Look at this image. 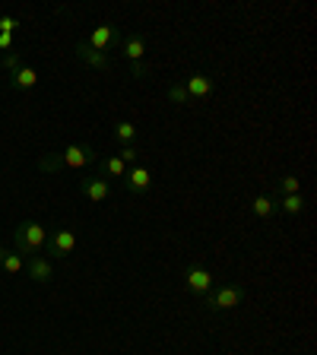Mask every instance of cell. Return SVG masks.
Wrapping results in <instances>:
<instances>
[{
	"label": "cell",
	"mask_w": 317,
	"mask_h": 355,
	"mask_svg": "<svg viewBox=\"0 0 317 355\" xmlns=\"http://www.w3.org/2000/svg\"><path fill=\"white\" fill-rule=\"evenodd\" d=\"M76 51V58L83 60V64H89V67H96V70H108L111 67V58H108V51H96V48H89L86 42H80L74 48Z\"/></svg>",
	"instance_id": "8fae6325"
},
{
	"label": "cell",
	"mask_w": 317,
	"mask_h": 355,
	"mask_svg": "<svg viewBox=\"0 0 317 355\" xmlns=\"http://www.w3.org/2000/svg\"><path fill=\"white\" fill-rule=\"evenodd\" d=\"M48 257L60 260V257H70V254L76 251V232L74 229H58L48 235Z\"/></svg>",
	"instance_id": "8992f818"
},
{
	"label": "cell",
	"mask_w": 317,
	"mask_h": 355,
	"mask_svg": "<svg viewBox=\"0 0 317 355\" xmlns=\"http://www.w3.org/2000/svg\"><path fill=\"white\" fill-rule=\"evenodd\" d=\"M241 302H244V292L238 286H219L203 298L207 311H213V314H219V311H235Z\"/></svg>",
	"instance_id": "5b68a950"
},
{
	"label": "cell",
	"mask_w": 317,
	"mask_h": 355,
	"mask_svg": "<svg viewBox=\"0 0 317 355\" xmlns=\"http://www.w3.org/2000/svg\"><path fill=\"white\" fill-rule=\"evenodd\" d=\"M98 168H102L105 178H124L127 175V165L121 162L118 155H108V159H102V165H98Z\"/></svg>",
	"instance_id": "ac0fdd59"
},
{
	"label": "cell",
	"mask_w": 317,
	"mask_h": 355,
	"mask_svg": "<svg viewBox=\"0 0 317 355\" xmlns=\"http://www.w3.org/2000/svg\"><path fill=\"white\" fill-rule=\"evenodd\" d=\"M282 193H302V178L298 175H282Z\"/></svg>",
	"instance_id": "ffe728a7"
},
{
	"label": "cell",
	"mask_w": 317,
	"mask_h": 355,
	"mask_svg": "<svg viewBox=\"0 0 317 355\" xmlns=\"http://www.w3.org/2000/svg\"><path fill=\"white\" fill-rule=\"evenodd\" d=\"M165 96H169V102H171V105H178V108H185V105H191L185 83H171V86L165 89Z\"/></svg>",
	"instance_id": "d6986e66"
},
{
	"label": "cell",
	"mask_w": 317,
	"mask_h": 355,
	"mask_svg": "<svg viewBox=\"0 0 317 355\" xmlns=\"http://www.w3.org/2000/svg\"><path fill=\"white\" fill-rule=\"evenodd\" d=\"M124 187L133 193V197H143V193L153 187V175H149L146 165H133V168H127L124 175Z\"/></svg>",
	"instance_id": "9c48e42d"
},
{
	"label": "cell",
	"mask_w": 317,
	"mask_h": 355,
	"mask_svg": "<svg viewBox=\"0 0 317 355\" xmlns=\"http://www.w3.org/2000/svg\"><path fill=\"white\" fill-rule=\"evenodd\" d=\"M185 288L191 292L194 298H200V302H203V298H207L209 292L216 288L213 270H209V266H203V263H197V260H194V263H187L185 266Z\"/></svg>",
	"instance_id": "3957f363"
},
{
	"label": "cell",
	"mask_w": 317,
	"mask_h": 355,
	"mask_svg": "<svg viewBox=\"0 0 317 355\" xmlns=\"http://www.w3.org/2000/svg\"><path fill=\"white\" fill-rule=\"evenodd\" d=\"M89 48H96V51H105V48H111L114 44V26H96L92 29V35L86 38Z\"/></svg>",
	"instance_id": "4fadbf2b"
},
{
	"label": "cell",
	"mask_w": 317,
	"mask_h": 355,
	"mask_svg": "<svg viewBox=\"0 0 317 355\" xmlns=\"http://www.w3.org/2000/svg\"><path fill=\"white\" fill-rule=\"evenodd\" d=\"M130 73H133V76H146V73H149V67L143 64V60H137V64H130Z\"/></svg>",
	"instance_id": "603a6c76"
},
{
	"label": "cell",
	"mask_w": 317,
	"mask_h": 355,
	"mask_svg": "<svg viewBox=\"0 0 317 355\" xmlns=\"http://www.w3.org/2000/svg\"><path fill=\"white\" fill-rule=\"evenodd\" d=\"M7 70H10V89L13 92H29V89L38 86V70L29 64H22V58H16V54H7Z\"/></svg>",
	"instance_id": "277c9868"
},
{
	"label": "cell",
	"mask_w": 317,
	"mask_h": 355,
	"mask_svg": "<svg viewBox=\"0 0 317 355\" xmlns=\"http://www.w3.org/2000/svg\"><path fill=\"white\" fill-rule=\"evenodd\" d=\"M26 273H29V279H32V282L44 286V282H51L54 266H51V260H48V257L35 254V257H26Z\"/></svg>",
	"instance_id": "30bf717a"
},
{
	"label": "cell",
	"mask_w": 317,
	"mask_h": 355,
	"mask_svg": "<svg viewBox=\"0 0 317 355\" xmlns=\"http://www.w3.org/2000/svg\"><path fill=\"white\" fill-rule=\"evenodd\" d=\"M121 54H124L130 64H137V60L146 58V35H140V32H133V35H127L124 42H121Z\"/></svg>",
	"instance_id": "7c38bea8"
},
{
	"label": "cell",
	"mask_w": 317,
	"mask_h": 355,
	"mask_svg": "<svg viewBox=\"0 0 317 355\" xmlns=\"http://www.w3.org/2000/svg\"><path fill=\"white\" fill-rule=\"evenodd\" d=\"M80 191L86 200H92V203H105V200L111 197V184H108V178L105 175H86L80 178Z\"/></svg>",
	"instance_id": "52a82bcc"
},
{
	"label": "cell",
	"mask_w": 317,
	"mask_h": 355,
	"mask_svg": "<svg viewBox=\"0 0 317 355\" xmlns=\"http://www.w3.org/2000/svg\"><path fill=\"white\" fill-rule=\"evenodd\" d=\"M92 162H98L96 149L89 146V143H76V146H67L64 153H58V155H42V159H38V168L54 175V171H60V168H86V165H92Z\"/></svg>",
	"instance_id": "6da1fadb"
},
{
	"label": "cell",
	"mask_w": 317,
	"mask_h": 355,
	"mask_svg": "<svg viewBox=\"0 0 317 355\" xmlns=\"http://www.w3.org/2000/svg\"><path fill=\"white\" fill-rule=\"evenodd\" d=\"M13 44H16L13 35H0V48H3V51H7V48H13Z\"/></svg>",
	"instance_id": "cb8c5ba5"
},
{
	"label": "cell",
	"mask_w": 317,
	"mask_h": 355,
	"mask_svg": "<svg viewBox=\"0 0 317 355\" xmlns=\"http://www.w3.org/2000/svg\"><path fill=\"white\" fill-rule=\"evenodd\" d=\"M19 29V19L16 16H0V35H13Z\"/></svg>",
	"instance_id": "7402d4cb"
},
{
	"label": "cell",
	"mask_w": 317,
	"mask_h": 355,
	"mask_svg": "<svg viewBox=\"0 0 317 355\" xmlns=\"http://www.w3.org/2000/svg\"><path fill=\"white\" fill-rule=\"evenodd\" d=\"M305 207H308V203H305L302 193H286L282 200H276V209H282L286 216H298V213H305Z\"/></svg>",
	"instance_id": "2e32d148"
},
{
	"label": "cell",
	"mask_w": 317,
	"mask_h": 355,
	"mask_svg": "<svg viewBox=\"0 0 317 355\" xmlns=\"http://www.w3.org/2000/svg\"><path fill=\"white\" fill-rule=\"evenodd\" d=\"M118 159H121L124 165L137 162V159H140V146H137V143H133V146H121V155H118Z\"/></svg>",
	"instance_id": "44dd1931"
},
{
	"label": "cell",
	"mask_w": 317,
	"mask_h": 355,
	"mask_svg": "<svg viewBox=\"0 0 317 355\" xmlns=\"http://www.w3.org/2000/svg\"><path fill=\"white\" fill-rule=\"evenodd\" d=\"M0 266H3V273L19 276L22 270H26V257H22V254H16V251H7V254H3V260H0Z\"/></svg>",
	"instance_id": "e0dca14e"
},
{
	"label": "cell",
	"mask_w": 317,
	"mask_h": 355,
	"mask_svg": "<svg viewBox=\"0 0 317 355\" xmlns=\"http://www.w3.org/2000/svg\"><path fill=\"white\" fill-rule=\"evenodd\" d=\"M48 235L51 232L44 229L42 222H19L13 232V241H16V254H22V257H35V254H42L44 248H48Z\"/></svg>",
	"instance_id": "7a4b0ae2"
},
{
	"label": "cell",
	"mask_w": 317,
	"mask_h": 355,
	"mask_svg": "<svg viewBox=\"0 0 317 355\" xmlns=\"http://www.w3.org/2000/svg\"><path fill=\"white\" fill-rule=\"evenodd\" d=\"M251 209H254V216L257 219H273L276 216V197H270V193H257L254 197V203H251Z\"/></svg>",
	"instance_id": "5bb4252c"
},
{
	"label": "cell",
	"mask_w": 317,
	"mask_h": 355,
	"mask_svg": "<svg viewBox=\"0 0 317 355\" xmlns=\"http://www.w3.org/2000/svg\"><path fill=\"white\" fill-rule=\"evenodd\" d=\"M185 89H187V98L191 102H200V98H209L216 92V83L213 76H207L203 70H197V73H191L185 80Z\"/></svg>",
	"instance_id": "ba28073f"
},
{
	"label": "cell",
	"mask_w": 317,
	"mask_h": 355,
	"mask_svg": "<svg viewBox=\"0 0 317 355\" xmlns=\"http://www.w3.org/2000/svg\"><path fill=\"white\" fill-rule=\"evenodd\" d=\"M111 137H114V143H121V146H133V143H137V124L118 121V124L111 127Z\"/></svg>",
	"instance_id": "9a60e30c"
}]
</instances>
